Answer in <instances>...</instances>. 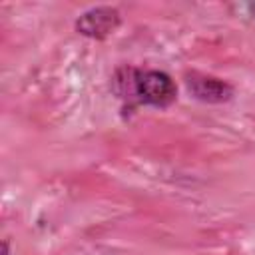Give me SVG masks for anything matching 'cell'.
Listing matches in <instances>:
<instances>
[{
	"mask_svg": "<svg viewBox=\"0 0 255 255\" xmlns=\"http://www.w3.org/2000/svg\"><path fill=\"white\" fill-rule=\"evenodd\" d=\"M118 26H120V12L112 6L92 8L76 20V30L82 36L96 38V40H102V38L114 34Z\"/></svg>",
	"mask_w": 255,
	"mask_h": 255,
	"instance_id": "7a4b0ae2",
	"label": "cell"
},
{
	"mask_svg": "<svg viewBox=\"0 0 255 255\" xmlns=\"http://www.w3.org/2000/svg\"><path fill=\"white\" fill-rule=\"evenodd\" d=\"M126 80H118L128 88V96H135L139 104L167 108L177 98L173 80L159 70H124Z\"/></svg>",
	"mask_w": 255,
	"mask_h": 255,
	"instance_id": "6da1fadb",
	"label": "cell"
},
{
	"mask_svg": "<svg viewBox=\"0 0 255 255\" xmlns=\"http://www.w3.org/2000/svg\"><path fill=\"white\" fill-rule=\"evenodd\" d=\"M185 82H187L189 92L201 102H225L233 96V88L219 78L193 72V74H187Z\"/></svg>",
	"mask_w": 255,
	"mask_h": 255,
	"instance_id": "3957f363",
	"label": "cell"
}]
</instances>
